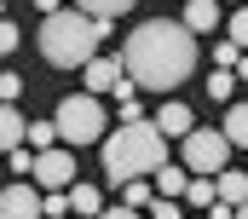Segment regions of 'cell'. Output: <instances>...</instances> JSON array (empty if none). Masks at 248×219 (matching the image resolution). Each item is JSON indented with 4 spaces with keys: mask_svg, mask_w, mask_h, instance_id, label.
Listing matches in <instances>:
<instances>
[{
    "mask_svg": "<svg viewBox=\"0 0 248 219\" xmlns=\"http://www.w3.org/2000/svg\"><path fill=\"white\" fill-rule=\"evenodd\" d=\"M122 63H127V75L144 93H173L190 69H196V35H190L185 23L150 17V23H139L122 41Z\"/></svg>",
    "mask_w": 248,
    "mask_h": 219,
    "instance_id": "obj_1",
    "label": "cell"
},
{
    "mask_svg": "<svg viewBox=\"0 0 248 219\" xmlns=\"http://www.w3.org/2000/svg\"><path fill=\"white\" fill-rule=\"evenodd\" d=\"M104 35H116L110 17H87L81 6H63V12H52L41 23V58L58 63V69H75V63L87 69L98 58V47H104Z\"/></svg>",
    "mask_w": 248,
    "mask_h": 219,
    "instance_id": "obj_2",
    "label": "cell"
},
{
    "mask_svg": "<svg viewBox=\"0 0 248 219\" xmlns=\"http://www.w3.org/2000/svg\"><path fill=\"white\" fill-rule=\"evenodd\" d=\"M98 150H104V179L122 190V185H133V179L168 167V133H162L156 121H133V127H116Z\"/></svg>",
    "mask_w": 248,
    "mask_h": 219,
    "instance_id": "obj_3",
    "label": "cell"
},
{
    "mask_svg": "<svg viewBox=\"0 0 248 219\" xmlns=\"http://www.w3.org/2000/svg\"><path fill=\"white\" fill-rule=\"evenodd\" d=\"M52 121H58V139L69 144V150H81V144H104V139H110V133H104L110 115H104V104H98L93 93H69Z\"/></svg>",
    "mask_w": 248,
    "mask_h": 219,
    "instance_id": "obj_4",
    "label": "cell"
},
{
    "mask_svg": "<svg viewBox=\"0 0 248 219\" xmlns=\"http://www.w3.org/2000/svg\"><path fill=\"white\" fill-rule=\"evenodd\" d=\"M231 150H237V144H231L225 133L196 127V133L185 139V167L196 173V179H219V173H225V162H231Z\"/></svg>",
    "mask_w": 248,
    "mask_h": 219,
    "instance_id": "obj_5",
    "label": "cell"
},
{
    "mask_svg": "<svg viewBox=\"0 0 248 219\" xmlns=\"http://www.w3.org/2000/svg\"><path fill=\"white\" fill-rule=\"evenodd\" d=\"M0 219H46V190L35 179H17L0 190Z\"/></svg>",
    "mask_w": 248,
    "mask_h": 219,
    "instance_id": "obj_6",
    "label": "cell"
},
{
    "mask_svg": "<svg viewBox=\"0 0 248 219\" xmlns=\"http://www.w3.org/2000/svg\"><path fill=\"white\" fill-rule=\"evenodd\" d=\"M35 185H41V190H69V185H75V150H69V144L41 150V156H35Z\"/></svg>",
    "mask_w": 248,
    "mask_h": 219,
    "instance_id": "obj_7",
    "label": "cell"
},
{
    "mask_svg": "<svg viewBox=\"0 0 248 219\" xmlns=\"http://www.w3.org/2000/svg\"><path fill=\"white\" fill-rule=\"evenodd\" d=\"M179 23H185L190 35H214L219 29V0H185V17Z\"/></svg>",
    "mask_w": 248,
    "mask_h": 219,
    "instance_id": "obj_8",
    "label": "cell"
},
{
    "mask_svg": "<svg viewBox=\"0 0 248 219\" xmlns=\"http://www.w3.org/2000/svg\"><path fill=\"white\" fill-rule=\"evenodd\" d=\"M156 127H162V133H179V139H190V133H196V115H190L179 98H168V104H162V115H156Z\"/></svg>",
    "mask_w": 248,
    "mask_h": 219,
    "instance_id": "obj_9",
    "label": "cell"
},
{
    "mask_svg": "<svg viewBox=\"0 0 248 219\" xmlns=\"http://www.w3.org/2000/svg\"><path fill=\"white\" fill-rule=\"evenodd\" d=\"M23 139H29V121H23V110H17V104H6V110H0V144H6V150H23Z\"/></svg>",
    "mask_w": 248,
    "mask_h": 219,
    "instance_id": "obj_10",
    "label": "cell"
},
{
    "mask_svg": "<svg viewBox=\"0 0 248 219\" xmlns=\"http://www.w3.org/2000/svg\"><path fill=\"white\" fill-rule=\"evenodd\" d=\"M190 179H196V173H190L185 162H179V167H162V173H156V196H173V202H179V196L190 190Z\"/></svg>",
    "mask_w": 248,
    "mask_h": 219,
    "instance_id": "obj_11",
    "label": "cell"
},
{
    "mask_svg": "<svg viewBox=\"0 0 248 219\" xmlns=\"http://www.w3.org/2000/svg\"><path fill=\"white\" fill-rule=\"evenodd\" d=\"M69 208L81 219H98L104 214V196H98V185H69Z\"/></svg>",
    "mask_w": 248,
    "mask_h": 219,
    "instance_id": "obj_12",
    "label": "cell"
},
{
    "mask_svg": "<svg viewBox=\"0 0 248 219\" xmlns=\"http://www.w3.org/2000/svg\"><path fill=\"white\" fill-rule=\"evenodd\" d=\"M214 185H219V202H231V208H243V202H248V167H243V173H231V167H225Z\"/></svg>",
    "mask_w": 248,
    "mask_h": 219,
    "instance_id": "obj_13",
    "label": "cell"
},
{
    "mask_svg": "<svg viewBox=\"0 0 248 219\" xmlns=\"http://www.w3.org/2000/svg\"><path fill=\"white\" fill-rule=\"evenodd\" d=\"M219 133L248 150V104H225V127H219Z\"/></svg>",
    "mask_w": 248,
    "mask_h": 219,
    "instance_id": "obj_14",
    "label": "cell"
},
{
    "mask_svg": "<svg viewBox=\"0 0 248 219\" xmlns=\"http://www.w3.org/2000/svg\"><path fill=\"white\" fill-rule=\"evenodd\" d=\"M202 87H208V98H214V104H231V93H237V69H214Z\"/></svg>",
    "mask_w": 248,
    "mask_h": 219,
    "instance_id": "obj_15",
    "label": "cell"
},
{
    "mask_svg": "<svg viewBox=\"0 0 248 219\" xmlns=\"http://www.w3.org/2000/svg\"><path fill=\"white\" fill-rule=\"evenodd\" d=\"M75 6H81L87 17H110V23H116V17H122V12H133L139 0H75Z\"/></svg>",
    "mask_w": 248,
    "mask_h": 219,
    "instance_id": "obj_16",
    "label": "cell"
},
{
    "mask_svg": "<svg viewBox=\"0 0 248 219\" xmlns=\"http://www.w3.org/2000/svg\"><path fill=\"white\" fill-rule=\"evenodd\" d=\"M58 121H29V150H58Z\"/></svg>",
    "mask_w": 248,
    "mask_h": 219,
    "instance_id": "obj_17",
    "label": "cell"
},
{
    "mask_svg": "<svg viewBox=\"0 0 248 219\" xmlns=\"http://www.w3.org/2000/svg\"><path fill=\"white\" fill-rule=\"evenodd\" d=\"M150 202H156V190H150L144 179H133V185H122V208H139V214H150Z\"/></svg>",
    "mask_w": 248,
    "mask_h": 219,
    "instance_id": "obj_18",
    "label": "cell"
},
{
    "mask_svg": "<svg viewBox=\"0 0 248 219\" xmlns=\"http://www.w3.org/2000/svg\"><path fill=\"white\" fill-rule=\"evenodd\" d=\"M185 202H190V208H214V202H219V185H214V179H190Z\"/></svg>",
    "mask_w": 248,
    "mask_h": 219,
    "instance_id": "obj_19",
    "label": "cell"
},
{
    "mask_svg": "<svg viewBox=\"0 0 248 219\" xmlns=\"http://www.w3.org/2000/svg\"><path fill=\"white\" fill-rule=\"evenodd\" d=\"M237 63H243V47L237 41H219L214 47V69H237Z\"/></svg>",
    "mask_w": 248,
    "mask_h": 219,
    "instance_id": "obj_20",
    "label": "cell"
},
{
    "mask_svg": "<svg viewBox=\"0 0 248 219\" xmlns=\"http://www.w3.org/2000/svg\"><path fill=\"white\" fill-rule=\"evenodd\" d=\"M69 190H46V219H69Z\"/></svg>",
    "mask_w": 248,
    "mask_h": 219,
    "instance_id": "obj_21",
    "label": "cell"
},
{
    "mask_svg": "<svg viewBox=\"0 0 248 219\" xmlns=\"http://www.w3.org/2000/svg\"><path fill=\"white\" fill-rule=\"evenodd\" d=\"M0 98H6V104H17V98H23V75H12V69H6V75H0Z\"/></svg>",
    "mask_w": 248,
    "mask_h": 219,
    "instance_id": "obj_22",
    "label": "cell"
},
{
    "mask_svg": "<svg viewBox=\"0 0 248 219\" xmlns=\"http://www.w3.org/2000/svg\"><path fill=\"white\" fill-rule=\"evenodd\" d=\"M150 219H185V214H179L173 196H156V202H150Z\"/></svg>",
    "mask_w": 248,
    "mask_h": 219,
    "instance_id": "obj_23",
    "label": "cell"
},
{
    "mask_svg": "<svg viewBox=\"0 0 248 219\" xmlns=\"http://www.w3.org/2000/svg\"><path fill=\"white\" fill-rule=\"evenodd\" d=\"M231 41H237V47H248V6H237V12H231Z\"/></svg>",
    "mask_w": 248,
    "mask_h": 219,
    "instance_id": "obj_24",
    "label": "cell"
},
{
    "mask_svg": "<svg viewBox=\"0 0 248 219\" xmlns=\"http://www.w3.org/2000/svg\"><path fill=\"white\" fill-rule=\"evenodd\" d=\"M17 41H23V35H17V23L6 17V23H0V52H17Z\"/></svg>",
    "mask_w": 248,
    "mask_h": 219,
    "instance_id": "obj_25",
    "label": "cell"
},
{
    "mask_svg": "<svg viewBox=\"0 0 248 219\" xmlns=\"http://www.w3.org/2000/svg\"><path fill=\"white\" fill-rule=\"evenodd\" d=\"M12 173H29V179H35V156H29V150H12Z\"/></svg>",
    "mask_w": 248,
    "mask_h": 219,
    "instance_id": "obj_26",
    "label": "cell"
},
{
    "mask_svg": "<svg viewBox=\"0 0 248 219\" xmlns=\"http://www.w3.org/2000/svg\"><path fill=\"white\" fill-rule=\"evenodd\" d=\"M133 121H144V110H139V98H122V127H133Z\"/></svg>",
    "mask_w": 248,
    "mask_h": 219,
    "instance_id": "obj_27",
    "label": "cell"
},
{
    "mask_svg": "<svg viewBox=\"0 0 248 219\" xmlns=\"http://www.w3.org/2000/svg\"><path fill=\"white\" fill-rule=\"evenodd\" d=\"M98 219H144V214H139V208H104Z\"/></svg>",
    "mask_w": 248,
    "mask_h": 219,
    "instance_id": "obj_28",
    "label": "cell"
},
{
    "mask_svg": "<svg viewBox=\"0 0 248 219\" xmlns=\"http://www.w3.org/2000/svg\"><path fill=\"white\" fill-rule=\"evenodd\" d=\"M35 6H41L46 17H52V12H63V0H35Z\"/></svg>",
    "mask_w": 248,
    "mask_h": 219,
    "instance_id": "obj_29",
    "label": "cell"
},
{
    "mask_svg": "<svg viewBox=\"0 0 248 219\" xmlns=\"http://www.w3.org/2000/svg\"><path fill=\"white\" fill-rule=\"evenodd\" d=\"M237 81H248V58H243V63H237Z\"/></svg>",
    "mask_w": 248,
    "mask_h": 219,
    "instance_id": "obj_30",
    "label": "cell"
},
{
    "mask_svg": "<svg viewBox=\"0 0 248 219\" xmlns=\"http://www.w3.org/2000/svg\"><path fill=\"white\" fill-rule=\"evenodd\" d=\"M237 219H248V202H243V208H237Z\"/></svg>",
    "mask_w": 248,
    "mask_h": 219,
    "instance_id": "obj_31",
    "label": "cell"
},
{
    "mask_svg": "<svg viewBox=\"0 0 248 219\" xmlns=\"http://www.w3.org/2000/svg\"><path fill=\"white\" fill-rule=\"evenodd\" d=\"M231 6H243V0H231Z\"/></svg>",
    "mask_w": 248,
    "mask_h": 219,
    "instance_id": "obj_32",
    "label": "cell"
}]
</instances>
